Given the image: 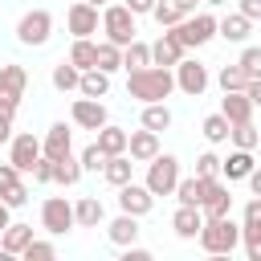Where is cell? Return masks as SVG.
<instances>
[{
  "label": "cell",
  "instance_id": "6da1fadb",
  "mask_svg": "<svg viewBox=\"0 0 261 261\" xmlns=\"http://www.w3.org/2000/svg\"><path fill=\"white\" fill-rule=\"evenodd\" d=\"M171 90H175V73L163 65H143L126 73V94L139 102H163Z\"/></svg>",
  "mask_w": 261,
  "mask_h": 261
},
{
  "label": "cell",
  "instance_id": "7a4b0ae2",
  "mask_svg": "<svg viewBox=\"0 0 261 261\" xmlns=\"http://www.w3.org/2000/svg\"><path fill=\"white\" fill-rule=\"evenodd\" d=\"M200 249L212 253V257H228L237 245H241V224L232 216H204V228H200Z\"/></svg>",
  "mask_w": 261,
  "mask_h": 261
},
{
  "label": "cell",
  "instance_id": "3957f363",
  "mask_svg": "<svg viewBox=\"0 0 261 261\" xmlns=\"http://www.w3.org/2000/svg\"><path fill=\"white\" fill-rule=\"evenodd\" d=\"M24 86H29L24 65H16V61L0 65V118H16V106L24 98Z\"/></svg>",
  "mask_w": 261,
  "mask_h": 261
},
{
  "label": "cell",
  "instance_id": "277c9868",
  "mask_svg": "<svg viewBox=\"0 0 261 261\" xmlns=\"http://www.w3.org/2000/svg\"><path fill=\"white\" fill-rule=\"evenodd\" d=\"M49 37H53V16H49L45 8H29V12L16 20V41H20L24 49H41Z\"/></svg>",
  "mask_w": 261,
  "mask_h": 261
},
{
  "label": "cell",
  "instance_id": "5b68a950",
  "mask_svg": "<svg viewBox=\"0 0 261 261\" xmlns=\"http://www.w3.org/2000/svg\"><path fill=\"white\" fill-rule=\"evenodd\" d=\"M171 33L184 41V49H200V45H208L216 37V16L212 12H192L179 24H171Z\"/></svg>",
  "mask_w": 261,
  "mask_h": 261
},
{
  "label": "cell",
  "instance_id": "8992f818",
  "mask_svg": "<svg viewBox=\"0 0 261 261\" xmlns=\"http://www.w3.org/2000/svg\"><path fill=\"white\" fill-rule=\"evenodd\" d=\"M102 33H106V41H114V45H130L135 41V12L126 8V4H106L102 8Z\"/></svg>",
  "mask_w": 261,
  "mask_h": 261
},
{
  "label": "cell",
  "instance_id": "52a82bcc",
  "mask_svg": "<svg viewBox=\"0 0 261 261\" xmlns=\"http://www.w3.org/2000/svg\"><path fill=\"white\" fill-rule=\"evenodd\" d=\"M175 184H179V159L175 155H155L147 163V188H151V196H171Z\"/></svg>",
  "mask_w": 261,
  "mask_h": 261
},
{
  "label": "cell",
  "instance_id": "ba28073f",
  "mask_svg": "<svg viewBox=\"0 0 261 261\" xmlns=\"http://www.w3.org/2000/svg\"><path fill=\"white\" fill-rule=\"evenodd\" d=\"M41 228L53 232V237H65L69 228H77V220H73V204H69L65 196H49V200L41 204Z\"/></svg>",
  "mask_w": 261,
  "mask_h": 261
},
{
  "label": "cell",
  "instance_id": "9c48e42d",
  "mask_svg": "<svg viewBox=\"0 0 261 261\" xmlns=\"http://www.w3.org/2000/svg\"><path fill=\"white\" fill-rule=\"evenodd\" d=\"M37 159H41V139H37L33 130H20V135L8 139V163H12L20 175H29Z\"/></svg>",
  "mask_w": 261,
  "mask_h": 261
},
{
  "label": "cell",
  "instance_id": "30bf717a",
  "mask_svg": "<svg viewBox=\"0 0 261 261\" xmlns=\"http://www.w3.org/2000/svg\"><path fill=\"white\" fill-rule=\"evenodd\" d=\"M69 122L82 126V130H98V126L110 122V114H106L102 98H73V106H69Z\"/></svg>",
  "mask_w": 261,
  "mask_h": 261
},
{
  "label": "cell",
  "instance_id": "8fae6325",
  "mask_svg": "<svg viewBox=\"0 0 261 261\" xmlns=\"http://www.w3.org/2000/svg\"><path fill=\"white\" fill-rule=\"evenodd\" d=\"M200 212L204 216H228L232 212V192L220 175H208L204 179V200H200Z\"/></svg>",
  "mask_w": 261,
  "mask_h": 261
},
{
  "label": "cell",
  "instance_id": "7c38bea8",
  "mask_svg": "<svg viewBox=\"0 0 261 261\" xmlns=\"http://www.w3.org/2000/svg\"><path fill=\"white\" fill-rule=\"evenodd\" d=\"M98 24H102L98 4H86V0H73V4H69V12H65V29H69L73 37H94Z\"/></svg>",
  "mask_w": 261,
  "mask_h": 261
},
{
  "label": "cell",
  "instance_id": "4fadbf2b",
  "mask_svg": "<svg viewBox=\"0 0 261 261\" xmlns=\"http://www.w3.org/2000/svg\"><path fill=\"white\" fill-rule=\"evenodd\" d=\"M151 208H155V196H151V188H147V184H135V179H126V184L118 188V212L147 216Z\"/></svg>",
  "mask_w": 261,
  "mask_h": 261
},
{
  "label": "cell",
  "instance_id": "5bb4252c",
  "mask_svg": "<svg viewBox=\"0 0 261 261\" xmlns=\"http://www.w3.org/2000/svg\"><path fill=\"white\" fill-rule=\"evenodd\" d=\"M208 82H212V77H208V69H204L200 61H188V57H184V61L175 65V90H184V94L200 98V94L208 90Z\"/></svg>",
  "mask_w": 261,
  "mask_h": 261
},
{
  "label": "cell",
  "instance_id": "9a60e30c",
  "mask_svg": "<svg viewBox=\"0 0 261 261\" xmlns=\"http://www.w3.org/2000/svg\"><path fill=\"white\" fill-rule=\"evenodd\" d=\"M184 53H188V49H184V41H179V37H175V33L167 29V33H159V41L151 45V65L175 69V65L184 61Z\"/></svg>",
  "mask_w": 261,
  "mask_h": 261
},
{
  "label": "cell",
  "instance_id": "2e32d148",
  "mask_svg": "<svg viewBox=\"0 0 261 261\" xmlns=\"http://www.w3.org/2000/svg\"><path fill=\"white\" fill-rule=\"evenodd\" d=\"M0 200L8 208H24L29 204V188H24V179H20V171L12 163H0Z\"/></svg>",
  "mask_w": 261,
  "mask_h": 261
},
{
  "label": "cell",
  "instance_id": "e0dca14e",
  "mask_svg": "<svg viewBox=\"0 0 261 261\" xmlns=\"http://www.w3.org/2000/svg\"><path fill=\"white\" fill-rule=\"evenodd\" d=\"M200 228H204V212H200L196 204H179V208L171 212V232H175L179 241H196Z\"/></svg>",
  "mask_w": 261,
  "mask_h": 261
},
{
  "label": "cell",
  "instance_id": "ac0fdd59",
  "mask_svg": "<svg viewBox=\"0 0 261 261\" xmlns=\"http://www.w3.org/2000/svg\"><path fill=\"white\" fill-rule=\"evenodd\" d=\"M69 151H73V130H69V122H53V126L45 130V139H41V155L61 159V155H69Z\"/></svg>",
  "mask_w": 261,
  "mask_h": 261
},
{
  "label": "cell",
  "instance_id": "d6986e66",
  "mask_svg": "<svg viewBox=\"0 0 261 261\" xmlns=\"http://www.w3.org/2000/svg\"><path fill=\"white\" fill-rule=\"evenodd\" d=\"M126 151H130L135 163H151V159L159 155V135L147 130V126H143V130H130V135H126Z\"/></svg>",
  "mask_w": 261,
  "mask_h": 261
},
{
  "label": "cell",
  "instance_id": "ffe728a7",
  "mask_svg": "<svg viewBox=\"0 0 261 261\" xmlns=\"http://www.w3.org/2000/svg\"><path fill=\"white\" fill-rule=\"evenodd\" d=\"M139 216H130V212H118L110 224H106V237H110V245L114 249H122V245H135L139 241Z\"/></svg>",
  "mask_w": 261,
  "mask_h": 261
},
{
  "label": "cell",
  "instance_id": "44dd1931",
  "mask_svg": "<svg viewBox=\"0 0 261 261\" xmlns=\"http://www.w3.org/2000/svg\"><path fill=\"white\" fill-rule=\"evenodd\" d=\"M253 110H257V106L249 102L245 90H224V98H220V114H224L228 122H249Z\"/></svg>",
  "mask_w": 261,
  "mask_h": 261
},
{
  "label": "cell",
  "instance_id": "7402d4cb",
  "mask_svg": "<svg viewBox=\"0 0 261 261\" xmlns=\"http://www.w3.org/2000/svg\"><path fill=\"white\" fill-rule=\"evenodd\" d=\"M253 167H257V163H253V151H245V147H232V151H228V159H220V175H224V184L245 179Z\"/></svg>",
  "mask_w": 261,
  "mask_h": 261
},
{
  "label": "cell",
  "instance_id": "603a6c76",
  "mask_svg": "<svg viewBox=\"0 0 261 261\" xmlns=\"http://www.w3.org/2000/svg\"><path fill=\"white\" fill-rule=\"evenodd\" d=\"M249 33H253V20L241 16V12H228V16L216 20V37H224V41H232V45H245Z\"/></svg>",
  "mask_w": 261,
  "mask_h": 261
},
{
  "label": "cell",
  "instance_id": "cb8c5ba5",
  "mask_svg": "<svg viewBox=\"0 0 261 261\" xmlns=\"http://www.w3.org/2000/svg\"><path fill=\"white\" fill-rule=\"evenodd\" d=\"M29 241H33V224H20V220H12V224L0 232V253H4V257H20Z\"/></svg>",
  "mask_w": 261,
  "mask_h": 261
},
{
  "label": "cell",
  "instance_id": "d4e9b609",
  "mask_svg": "<svg viewBox=\"0 0 261 261\" xmlns=\"http://www.w3.org/2000/svg\"><path fill=\"white\" fill-rule=\"evenodd\" d=\"M130 171H135V159L122 151V155H106V163H102V179L110 184V188H122L126 179H130Z\"/></svg>",
  "mask_w": 261,
  "mask_h": 261
},
{
  "label": "cell",
  "instance_id": "484cf974",
  "mask_svg": "<svg viewBox=\"0 0 261 261\" xmlns=\"http://www.w3.org/2000/svg\"><path fill=\"white\" fill-rule=\"evenodd\" d=\"M73 220H77V228H98V224L106 220L102 200H98V196H82V200L73 204Z\"/></svg>",
  "mask_w": 261,
  "mask_h": 261
},
{
  "label": "cell",
  "instance_id": "4316f807",
  "mask_svg": "<svg viewBox=\"0 0 261 261\" xmlns=\"http://www.w3.org/2000/svg\"><path fill=\"white\" fill-rule=\"evenodd\" d=\"M77 94L82 98H106L110 94V73L106 69H82V82H77Z\"/></svg>",
  "mask_w": 261,
  "mask_h": 261
},
{
  "label": "cell",
  "instance_id": "83f0119b",
  "mask_svg": "<svg viewBox=\"0 0 261 261\" xmlns=\"http://www.w3.org/2000/svg\"><path fill=\"white\" fill-rule=\"evenodd\" d=\"M65 61L77 65V69H94V65H98V41H90V37H73Z\"/></svg>",
  "mask_w": 261,
  "mask_h": 261
},
{
  "label": "cell",
  "instance_id": "f1b7e54d",
  "mask_svg": "<svg viewBox=\"0 0 261 261\" xmlns=\"http://www.w3.org/2000/svg\"><path fill=\"white\" fill-rule=\"evenodd\" d=\"M94 135H98L94 143L102 147V155H122V151H126V135H130V130H122V126L106 122V126H98Z\"/></svg>",
  "mask_w": 261,
  "mask_h": 261
},
{
  "label": "cell",
  "instance_id": "f546056e",
  "mask_svg": "<svg viewBox=\"0 0 261 261\" xmlns=\"http://www.w3.org/2000/svg\"><path fill=\"white\" fill-rule=\"evenodd\" d=\"M82 179V163H77V155L69 151V155H61V159H53V184H65V188H73Z\"/></svg>",
  "mask_w": 261,
  "mask_h": 261
},
{
  "label": "cell",
  "instance_id": "4dcf8cb0",
  "mask_svg": "<svg viewBox=\"0 0 261 261\" xmlns=\"http://www.w3.org/2000/svg\"><path fill=\"white\" fill-rule=\"evenodd\" d=\"M143 65H151V45L135 37L130 45H122V69L130 73V69H143Z\"/></svg>",
  "mask_w": 261,
  "mask_h": 261
},
{
  "label": "cell",
  "instance_id": "1f68e13d",
  "mask_svg": "<svg viewBox=\"0 0 261 261\" xmlns=\"http://www.w3.org/2000/svg\"><path fill=\"white\" fill-rule=\"evenodd\" d=\"M143 126L147 130H167L171 126V110H167V102H143Z\"/></svg>",
  "mask_w": 261,
  "mask_h": 261
},
{
  "label": "cell",
  "instance_id": "d6a6232c",
  "mask_svg": "<svg viewBox=\"0 0 261 261\" xmlns=\"http://www.w3.org/2000/svg\"><path fill=\"white\" fill-rule=\"evenodd\" d=\"M228 130H232V122H228L220 110H216V114H208V118L200 122V135H204L212 147H216V143H228Z\"/></svg>",
  "mask_w": 261,
  "mask_h": 261
},
{
  "label": "cell",
  "instance_id": "836d02e7",
  "mask_svg": "<svg viewBox=\"0 0 261 261\" xmlns=\"http://www.w3.org/2000/svg\"><path fill=\"white\" fill-rule=\"evenodd\" d=\"M77 82H82V69H77V65H69V61L53 65V90L69 94V90H77Z\"/></svg>",
  "mask_w": 261,
  "mask_h": 261
},
{
  "label": "cell",
  "instance_id": "e575fe53",
  "mask_svg": "<svg viewBox=\"0 0 261 261\" xmlns=\"http://www.w3.org/2000/svg\"><path fill=\"white\" fill-rule=\"evenodd\" d=\"M228 143H232V147H245V151H253V147L261 143V135H257L253 118H249V122H232V130H228Z\"/></svg>",
  "mask_w": 261,
  "mask_h": 261
},
{
  "label": "cell",
  "instance_id": "d590c367",
  "mask_svg": "<svg viewBox=\"0 0 261 261\" xmlns=\"http://www.w3.org/2000/svg\"><path fill=\"white\" fill-rule=\"evenodd\" d=\"M171 196H175L179 204H196V208H200V200H204V179H200V175H192V179H179Z\"/></svg>",
  "mask_w": 261,
  "mask_h": 261
},
{
  "label": "cell",
  "instance_id": "8d00e7d4",
  "mask_svg": "<svg viewBox=\"0 0 261 261\" xmlns=\"http://www.w3.org/2000/svg\"><path fill=\"white\" fill-rule=\"evenodd\" d=\"M98 69H106V73L122 69V45H114V41H98Z\"/></svg>",
  "mask_w": 261,
  "mask_h": 261
},
{
  "label": "cell",
  "instance_id": "74e56055",
  "mask_svg": "<svg viewBox=\"0 0 261 261\" xmlns=\"http://www.w3.org/2000/svg\"><path fill=\"white\" fill-rule=\"evenodd\" d=\"M261 232V196H253L241 212V237H257Z\"/></svg>",
  "mask_w": 261,
  "mask_h": 261
},
{
  "label": "cell",
  "instance_id": "f35d334b",
  "mask_svg": "<svg viewBox=\"0 0 261 261\" xmlns=\"http://www.w3.org/2000/svg\"><path fill=\"white\" fill-rule=\"evenodd\" d=\"M151 16H155V24H159V29H171V24H179V20H184V12L175 8V0H155Z\"/></svg>",
  "mask_w": 261,
  "mask_h": 261
},
{
  "label": "cell",
  "instance_id": "ab89813d",
  "mask_svg": "<svg viewBox=\"0 0 261 261\" xmlns=\"http://www.w3.org/2000/svg\"><path fill=\"white\" fill-rule=\"evenodd\" d=\"M245 82H249V73H245L237 61H232V65H224V69L216 73V86H220V90H245Z\"/></svg>",
  "mask_w": 261,
  "mask_h": 261
},
{
  "label": "cell",
  "instance_id": "60d3db41",
  "mask_svg": "<svg viewBox=\"0 0 261 261\" xmlns=\"http://www.w3.org/2000/svg\"><path fill=\"white\" fill-rule=\"evenodd\" d=\"M20 257H24V261H53V257H57V245H53V241H37V237H33V241L24 245V253H20Z\"/></svg>",
  "mask_w": 261,
  "mask_h": 261
},
{
  "label": "cell",
  "instance_id": "b9f144b4",
  "mask_svg": "<svg viewBox=\"0 0 261 261\" xmlns=\"http://www.w3.org/2000/svg\"><path fill=\"white\" fill-rule=\"evenodd\" d=\"M237 65H241L249 77H261V45H245L241 57H237Z\"/></svg>",
  "mask_w": 261,
  "mask_h": 261
},
{
  "label": "cell",
  "instance_id": "7bdbcfd3",
  "mask_svg": "<svg viewBox=\"0 0 261 261\" xmlns=\"http://www.w3.org/2000/svg\"><path fill=\"white\" fill-rule=\"evenodd\" d=\"M77 163H82V171H102V163H106V155H102V147L98 143H90L82 155H77Z\"/></svg>",
  "mask_w": 261,
  "mask_h": 261
},
{
  "label": "cell",
  "instance_id": "ee69618b",
  "mask_svg": "<svg viewBox=\"0 0 261 261\" xmlns=\"http://www.w3.org/2000/svg\"><path fill=\"white\" fill-rule=\"evenodd\" d=\"M196 175H200V179H208V175H220V155H216V151H204V155L196 159Z\"/></svg>",
  "mask_w": 261,
  "mask_h": 261
},
{
  "label": "cell",
  "instance_id": "f6af8a7d",
  "mask_svg": "<svg viewBox=\"0 0 261 261\" xmlns=\"http://www.w3.org/2000/svg\"><path fill=\"white\" fill-rule=\"evenodd\" d=\"M29 175H33L37 184H53V159H49V155H41V159L33 163V171H29Z\"/></svg>",
  "mask_w": 261,
  "mask_h": 261
},
{
  "label": "cell",
  "instance_id": "bcb514c9",
  "mask_svg": "<svg viewBox=\"0 0 261 261\" xmlns=\"http://www.w3.org/2000/svg\"><path fill=\"white\" fill-rule=\"evenodd\" d=\"M241 245H245V257L249 261H261V232L257 237H241Z\"/></svg>",
  "mask_w": 261,
  "mask_h": 261
},
{
  "label": "cell",
  "instance_id": "7dc6e473",
  "mask_svg": "<svg viewBox=\"0 0 261 261\" xmlns=\"http://www.w3.org/2000/svg\"><path fill=\"white\" fill-rule=\"evenodd\" d=\"M237 12L249 20H261V0H237Z\"/></svg>",
  "mask_w": 261,
  "mask_h": 261
},
{
  "label": "cell",
  "instance_id": "c3c4849f",
  "mask_svg": "<svg viewBox=\"0 0 261 261\" xmlns=\"http://www.w3.org/2000/svg\"><path fill=\"white\" fill-rule=\"evenodd\" d=\"M122 261H151V249H139V245H122Z\"/></svg>",
  "mask_w": 261,
  "mask_h": 261
},
{
  "label": "cell",
  "instance_id": "681fc988",
  "mask_svg": "<svg viewBox=\"0 0 261 261\" xmlns=\"http://www.w3.org/2000/svg\"><path fill=\"white\" fill-rule=\"evenodd\" d=\"M135 16H151V8H155V0H122Z\"/></svg>",
  "mask_w": 261,
  "mask_h": 261
},
{
  "label": "cell",
  "instance_id": "f907efd6",
  "mask_svg": "<svg viewBox=\"0 0 261 261\" xmlns=\"http://www.w3.org/2000/svg\"><path fill=\"white\" fill-rule=\"evenodd\" d=\"M245 94H249L253 106H261V77H249V82H245Z\"/></svg>",
  "mask_w": 261,
  "mask_h": 261
},
{
  "label": "cell",
  "instance_id": "816d5d0a",
  "mask_svg": "<svg viewBox=\"0 0 261 261\" xmlns=\"http://www.w3.org/2000/svg\"><path fill=\"white\" fill-rule=\"evenodd\" d=\"M245 184H249V192H253V196H261V167H253V171L245 175Z\"/></svg>",
  "mask_w": 261,
  "mask_h": 261
},
{
  "label": "cell",
  "instance_id": "f5cc1de1",
  "mask_svg": "<svg viewBox=\"0 0 261 261\" xmlns=\"http://www.w3.org/2000/svg\"><path fill=\"white\" fill-rule=\"evenodd\" d=\"M200 4H204V0H175V8H179V12H184V16H192V12H196V8H200Z\"/></svg>",
  "mask_w": 261,
  "mask_h": 261
},
{
  "label": "cell",
  "instance_id": "db71d44e",
  "mask_svg": "<svg viewBox=\"0 0 261 261\" xmlns=\"http://www.w3.org/2000/svg\"><path fill=\"white\" fill-rule=\"evenodd\" d=\"M12 139V118H0V147Z\"/></svg>",
  "mask_w": 261,
  "mask_h": 261
},
{
  "label": "cell",
  "instance_id": "11a10c76",
  "mask_svg": "<svg viewBox=\"0 0 261 261\" xmlns=\"http://www.w3.org/2000/svg\"><path fill=\"white\" fill-rule=\"evenodd\" d=\"M8 224H12V208H8V204H4V200H0V232H4V228H8Z\"/></svg>",
  "mask_w": 261,
  "mask_h": 261
},
{
  "label": "cell",
  "instance_id": "9f6ffc18",
  "mask_svg": "<svg viewBox=\"0 0 261 261\" xmlns=\"http://www.w3.org/2000/svg\"><path fill=\"white\" fill-rule=\"evenodd\" d=\"M204 4H212V8H220V4H228V0H204Z\"/></svg>",
  "mask_w": 261,
  "mask_h": 261
},
{
  "label": "cell",
  "instance_id": "6f0895ef",
  "mask_svg": "<svg viewBox=\"0 0 261 261\" xmlns=\"http://www.w3.org/2000/svg\"><path fill=\"white\" fill-rule=\"evenodd\" d=\"M86 4H106V0H86Z\"/></svg>",
  "mask_w": 261,
  "mask_h": 261
}]
</instances>
